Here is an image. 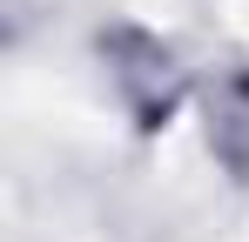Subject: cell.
I'll return each instance as SVG.
<instances>
[{
    "instance_id": "1",
    "label": "cell",
    "mask_w": 249,
    "mask_h": 242,
    "mask_svg": "<svg viewBox=\"0 0 249 242\" xmlns=\"http://www.w3.org/2000/svg\"><path fill=\"white\" fill-rule=\"evenodd\" d=\"M94 54H101V81H108L115 108H122L142 135H162L168 121H175V108H182V94H189L182 54H175L162 34L135 27V20L101 27V34H94Z\"/></svg>"
},
{
    "instance_id": "2",
    "label": "cell",
    "mask_w": 249,
    "mask_h": 242,
    "mask_svg": "<svg viewBox=\"0 0 249 242\" xmlns=\"http://www.w3.org/2000/svg\"><path fill=\"white\" fill-rule=\"evenodd\" d=\"M202 115H209V155L222 161L236 182H249V61L229 54L202 81Z\"/></svg>"
}]
</instances>
